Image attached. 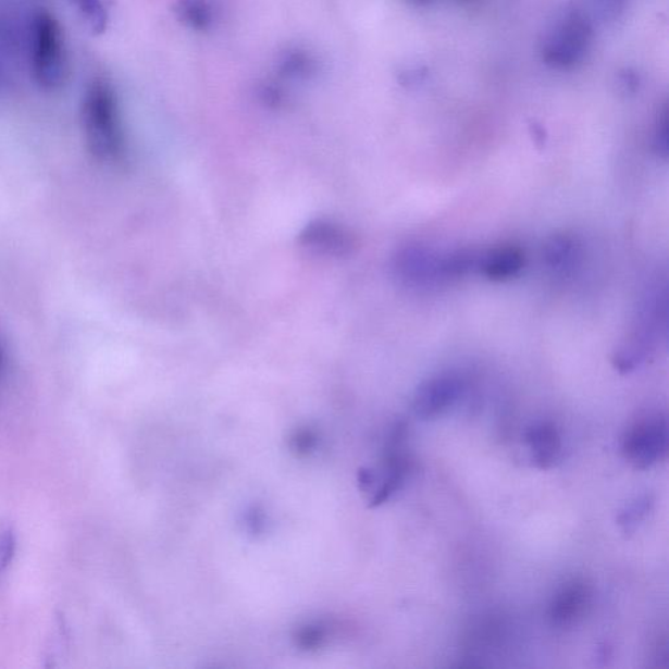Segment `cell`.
Segmentation results:
<instances>
[{"label": "cell", "instance_id": "ffe728a7", "mask_svg": "<svg viewBox=\"0 0 669 669\" xmlns=\"http://www.w3.org/2000/svg\"><path fill=\"white\" fill-rule=\"evenodd\" d=\"M620 86L627 94H634L640 87V77L632 70L622 71L620 74Z\"/></svg>", "mask_w": 669, "mask_h": 669}, {"label": "cell", "instance_id": "ac0fdd59", "mask_svg": "<svg viewBox=\"0 0 669 669\" xmlns=\"http://www.w3.org/2000/svg\"><path fill=\"white\" fill-rule=\"evenodd\" d=\"M75 2L96 28H100L106 23V11L100 0H75Z\"/></svg>", "mask_w": 669, "mask_h": 669}, {"label": "cell", "instance_id": "2e32d148", "mask_svg": "<svg viewBox=\"0 0 669 669\" xmlns=\"http://www.w3.org/2000/svg\"><path fill=\"white\" fill-rule=\"evenodd\" d=\"M669 126H668V107L665 106L660 110L658 115V120H656L655 132H654V151L661 159L668 158V135H669Z\"/></svg>", "mask_w": 669, "mask_h": 669}, {"label": "cell", "instance_id": "e0dca14e", "mask_svg": "<svg viewBox=\"0 0 669 669\" xmlns=\"http://www.w3.org/2000/svg\"><path fill=\"white\" fill-rule=\"evenodd\" d=\"M628 0H591L594 14L603 22H614L627 8Z\"/></svg>", "mask_w": 669, "mask_h": 669}, {"label": "cell", "instance_id": "8992f818", "mask_svg": "<svg viewBox=\"0 0 669 669\" xmlns=\"http://www.w3.org/2000/svg\"><path fill=\"white\" fill-rule=\"evenodd\" d=\"M464 392V382L454 373H442L416 389L413 411L422 420H432L449 411Z\"/></svg>", "mask_w": 669, "mask_h": 669}, {"label": "cell", "instance_id": "d6986e66", "mask_svg": "<svg viewBox=\"0 0 669 669\" xmlns=\"http://www.w3.org/2000/svg\"><path fill=\"white\" fill-rule=\"evenodd\" d=\"M14 552V538L9 529H0V573L8 567Z\"/></svg>", "mask_w": 669, "mask_h": 669}, {"label": "cell", "instance_id": "603a6c76", "mask_svg": "<svg viewBox=\"0 0 669 669\" xmlns=\"http://www.w3.org/2000/svg\"><path fill=\"white\" fill-rule=\"evenodd\" d=\"M409 2L413 4H418V5H428V4H432L434 0H409Z\"/></svg>", "mask_w": 669, "mask_h": 669}, {"label": "cell", "instance_id": "7c38bea8", "mask_svg": "<svg viewBox=\"0 0 669 669\" xmlns=\"http://www.w3.org/2000/svg\"><path fill=\"white\" fill-rule=\"evenodd\" d=\"M480 255L472 249H459L445 257H439L438 261V282L458 281L479 268Z\"/></svg>", "mask_w": 669, "mask_h": 669}, {"label": "cell", "instance_id": "5bb4252c", "mask_svg": "<svg viewBox=\"0 0 669 669\" xmlns=\"http://www.w3.org/2000/svg\"><path fill=\"white\" fill-rule=\"evenodd\" d=\"M652 498L648 496L636 499L635 503L628 506L625 510L621 512L617 522L621 525L623 531H634L636 524H639L643 518L646 517L649 509H652Z\"/></svg>", "mask_w": 669, "mask_h": 669}, {"label": "cell", "instance_id": "8fae6325", "mask_svg": "<svg viewBox=\"0 0 669 669\" xmlns=\"http://www.w3.org/2000/svg\"><path fill=\"white\" fill-rule=\"evenodd\" d=\"M580 257V243L569 233H555L543 246V259L548 269L565 272L573 268Z\"/></svg>", "mask_w": 669, "mask_h": 669}, {"label": "cell", "instance_id": "9a60e30c", "mask_svg": "<svg viewBox=\"0 0 669 669\" xmlns=\"http://www.w3.org/2000/svg\"><path fill=\"white\" fill-rule=\"evenodd\" d=\"M282 70L287 75L308 76L315 70V63L308 54L296 51V53H290L285 58L282 63Z\"/></svg>", "mask_w": 669, "mask_h": 669}, {"label": "cell", "instance_id": "6da1fadb", "mask_svg": "<svg viewBox=\"0 0 669 669\" xmlns=\"http://www.w3.org/2000/svg\"><path fill=\"white\" fill-rule=\"evenodd\" d=\"M84 139L90 154L106 164H121L126 158L119 101L112 86L96 79L89 84L82 102Z\"/></svg>", "mask_w": 669, "mask_h": 669}, {"label": "cell", "instance_id": "30bf717a", "mask_svg": "<svg viewBox=\"0 0 669 669\" xmlns=\"http://www.w3.org/2000/svg\"><path fill=\"white\" fill-rule=\"evenodd\" d=\"M525 442L537 469L548 470L561 457V435L552 422H537L529 428L525 432Z\"/></svg>", "mask_w": 669, "mask_h": 669}, {"label": "cell", "instance_id": "3957f363", "mask_svg": "<svg viewBox=\"0 0 669 669\" xmlns=\"http://www.w3.org/2000/svg\"><path fill=\"white\" fill-rule=\"evenodd\" d=\"M594 40V28L587 15L573 12L563 18L543 45L545 64L556 70H570L582 63Z\"/></svg>", "mask_w": 669, "mask_h": 669}, {"label": "cell", "instance_id": "7402d4cb", "mask_svg": "<svg viewBox=\"0 0 669 669\" xmlns=\"http://www.w3.org/2000/svg\"><path fill=\"white\" fill-rule=\"evenodd\" d=\"M530 128H531L532 139H534L537 146L543 147L545 145V140H547V136H545V129L543 128V126L534 122V123H531Z\"/></svg>", "mask_w": 669, "mask_h": 669}, {"label": "cell", "instance_id": "4fadbf2b", "mask_svg": "<svg viewBox=\"0 0 669 669\" xmlns=\"http://www.w3.org/2000/svg\"><path fill=\"white\" fill-rule=\"evenodd\" d=\"M178 12L182 21L195 29L210 28L213 21L212 8L207 0H181Z\"/></svg>", "mask_w": 669, "mask_h": 669}, {"label": "cell", "instance_id": "5b68a950", "mask_svg": "<svg viewBox=\"0 0 669 669\" xmlns=\"http://www.w3.org/2000/svg\"><path fill=\"white\" fill-rule=\"evenodd\" d=\"M297 243L311 256L348 258L359 249V238L348 226L329 219L310 221L298 233Z\"/></svg>", "mask_w": 669, "mask_h": 669}, {"label": "cell", "instance_id": "7a4b0ae2", "mask_svg": "<svg viewBox=\"0 0 669 669\" xmlns=\"http://www.w3.org/2000/svg\"><path fill=\"white\" fill-rule=\"evenodd\" d=\"M28 62L38 87L49 92L67 80L69 60L60 22L47 10L35 11L27 30Z\"/></svg>", "mask_w": 669, "mask_h": 669}, {"label": "cell", "instance_id": "277c9868", "mask_svg": "<svg viewBox=\"0 0 669 669\" xmlns=\"http://www.w3.org/2000/svg\"><path fill=\"white\" fill-rule=\"evenodd\" d=\"M668 453V425L661 414H648L630 426L622 439V454L636 470L666 459Z\"/></svg>", "mask_w": 669, "mask_h": 669}, {"label": "cell", "instance_id": "9c48e42d", "mask_svg": "<svg viewBox=\"0 0 669 669\" xmlns=\"http://www.w3.org/2000/svg\"><path fill=\"white\" fill-rule=\"evenodd\" d=\"M525 255L521 246L503 244L480 255L479 270L492 282H506L521 274Z\"/></svg>", "mask_w": 669, "mask_h": 669}, {"label": "cell", "instance_id": "52a82bcc", "mask_svg": "<svg viewBox=\"0 0 669 669\" xmlns=\"http://www.w3.org/2000/svg\"><path fill=\"white\" fill-rule=\"evenodd\" d=\"M594 600V589L587 580L575 578L557 591L549 606L552 625L569 629L587 616Z\"/></svg>", "mask_w": 669, "mask_h": 669}, {"label": "cell", "instance_id": "ba28073f", "mask_svg": "<svg viewBox=\"0 0 669 669\" xmlns=\"http://www.w3.org/2000/svg\"><path fill=\"white\" fill-rule=\"evenodd\" d=\"M439 256L425 246L413 244L402 246L393 259L396 277L409 287H424L438 282Z\"/></svg>", "mask_w": 669, "mask_h": 669}, {"label": "cell", "instance_id": "44dd1931", "mask_svg": "<svg viewBox=\"0 0 669 669\" xmlns=\"http://www.w3.org/2000/svg\"><path fill=\"white\" fill-rule=\"evenodd\" d=\"M5 366H8V349H5V340L0 331V385L4 379Z\"/></svg>", "mask_w": 669, "mask_h": 669}]
</instances>
